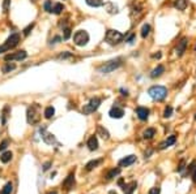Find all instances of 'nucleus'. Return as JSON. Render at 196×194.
Listing matches in <instances>:
<instances>
[{"label": "nucleus", "mask_w": 196, "mask_h": 194, "mask_svg": "<svg viewBox=\"0 0 196 194\" xmlns=\"http://www.w3.org/2000/svg\"><path fill=\"white\" fill-rule=\"evenodd\" d=\"M123 64V57H116V59H112V60H108V61L103 63L102 65H100L97 68V70L102 74H107V73H111L115 69H118L119 66H122Z\"/></svg>", "instance_id": "nucleus-1"}, {"label": "nucleus", "mask_w": 196, "mask_h": 194, "mask_svg": "<svg viewBox=\"0 0 196 194\" xmlns=\"http://www.w3.org/2000/svg\"><path fill=\"white\" fill-rule=\"evenodd\" d=\"M149 97L153 101H163L167 97V89L165 86H152L148 90Z\"/></svg>", "instance_id": "nucleus-2"}, {"label": "nucleus", "mask_w": 196, "mask_h": 194, "mask_svg": "<svg viewBox=\"0 0 196 194\" xmlns=\"http://www.w3.org/2000/svg\"><path fill=\"white\" fill-rule=\"evenodd\" d=\"M38 107L37 104H31L30 107H28L26 109V120L30 125H34V124H38L41 120V115L38 112Z\"/></svg>", "instance_id": "nucleus-3"}, {"label": "nucleus", "mask_w": 196, "mask_h": 194, "mask_svg": "<svg viewBox=\"0 0 196 194\" xmlns=\"http://www.w3.org/2000/svg\"><path fill=\"white\" fill-rule=\"evenodd\" d=\"M124 39V35L122 34L120 31H118V30H107L106 31V35H105V41L108 43V44H111V46H115V44H119Z\"/></svg>", "instance_id": "nucleus-4"}, {"label": "nucleus", "mask_w": 196, "mask_h": 194, "mask_svg": "<svg viewBox=\"0 0 196 194\" xmlns=\"http://www.w3.org/2000/svg\"><path fill=\"white\" fill-rule=\"evenodd\" d=\"M89 42V34H88V31H85V30H77V31H75V34H73V43L76 44V46H79V47H84L86 46Z\"/></svg>", "instance_id": "nucleus-5"}, {"label": "nucleus", "mask_w": 196, "mask_h": 194, "mask_svg": "<svg viewBox=\"0 0 196 194\" xmlns=\"http://www.w3.org/2000/svg\"><path fill=\"white\" fill-rule=\"evenodd\" d=\"M101 104V99L100 98H92L88 104H85V106L83 107V113L84 115H90L93 113L94 111L98 109V107H100Z\"/></svg>", "instance_id": "nucleus-6"}, {"label": "nucleus", "mask_w": 196, "mask_h": 194, "mask_svg": "<svg viewBox=\"0 0 196 194\" xmlns=\"http://www.w3.org/2000/svg\"><path fill=\"white\" fill-rule=\"evenodd\" d=\"M39 133H41V137L45 143H47V145H58V142L55 140V136L51 134L50 132H47V128L46 126H42V128L39 129Z\"/></svg>", "instance_id": "nucleus-7"}, {"label": "nucleus", "mask_w": 196, "mask_h": 194, "mask_svg": "<svg viewBox=\"0 0 196 194\" xmlns=\"http://www.w3.org/2000/svg\"><path fill=\"white\" fill-rule=\"evenodd\" d=\"M26 56H28V53H26V51H17V52L9 53V55H5L4 60H5V61H14V60H18V61H21V60L26 59Z\"/></svg>", "instance_id": "nucleus-8"}, {"label": "nucleus", "mask_w": 196, "mask_h": 194, "mask_svg": "<svg viewBox=\"0 0 196 194\" xmlns=\"http://www.w3.org/2000/svg\"><path fill=\"white\" fill-rule=\"evenodd\" d=\"M18 43H20V35L16 34V33H13V34H10L8 37V39L5 41V43H4V46L7 47L8 49H12V48H14L16 46H17Z\"/></svg>", "instance_id": "nucleus-9"}, {"label": "nucleus", "mask_w": 196, "mask_h": 194, "mask_svg": "<svg viewBox=\"0 0 196 194\" xmlns=\"http://www.w3.org/2000/svg\"><path fill=\"white\" fill-rule=\"evenodd\" d=\"M187 43H188V39H187L186 37H184V38H182V39H181V42H178V46H177V48H175V51H177V55H178L179 57H181V56H183V53L186 52Z\"/></svg>", "instance_id": "nucleus-10"}, {"label": "nucleus", "mask_w": 196, "mask_h": 194, "mask_svg": "<svg viewBox=\"0 0 196 194\" xmlns=\"http://www.w3.org/2000/svg\"><path fill=\"white\" fill-rule=\"evenodd\" d=\"M108 115H110V117H112V119H122L123 115H124V109L120 108V107H118V106H114L110 109Z\"/></svg>", "instance_id": "nucleus-11"}, {"label": "nucleus", "mask_w": 196, "mask_h": 194, "mask_svg": "<svg viewBox=\"0 0 196 194\" xmlns=\"http://www.w3.org/2000/svg\"><path fill=\"white\" fill-rule=\"evenodd\" d=\"M136 162V156L135 155H128V156L123 158L119 160V167H129L131 164H133Z\"/></svg>", "instance_id": "nucleus-12"}, {"label": "nucleus", "mask_w": 196, "mask_h": 194, "mask_svg": "<svg viewBox=\"0 0 196 194\" xmlns=\"http://www.w3.org/2000/svg\"><path fill=\"white\" fill-rule=\"evenodd\" d=\"M175 142H177V137L175 136H169L167 140H165L163 142L160 143V150H165V148L173 146Z\"/></svg>", "instance_id": "nucleus-13"}, {"label": "nucleus", "mask_w": 196, "mask_h": 194, "mask_svg": "<svg viewBox=\"0 0 196 194\" xmlns=\"http://www.w3.org/2000/svg\"><path fill=\"white\" fill-rule=\"evenodd\" d=\"M136 115H137V117L140 120H146L149 117V109L146 107H137L136 108Z\"/></svg>", "instance_id": "nucleus-14"}, {"label": "nucleus", "mask_w": 196, "mask_h": 194, "mask_svg": "<svg viewBox=\"0 0 196 194\" xmlns=\"http://www.w3.org/2000/svg\"><path fill=\"white\" fill-rule=\"evenodd\" d=\"M73 185H75V173H69L67 179L64 180L63 186H64L67 190H71V189L73 188Z\"/></svg>", "instance_id": "nucleus-15"}, {"label": "nucleus", "mask_w": 196, "mask_h": 194, "mask_svg": "<svg viewBox=\"0 0 196 194\" xmlns=\"http://www.w3.org/2000/svg\"><path fill=\"white\" fill-rule=\"evenodd\" d=\"M136 188H137L136 181H131L129 184H126V185L123 186V192H124V194H132L135 192Z\"/></svg>", "instance_id": "nucleus-16"}, {"label": "nucleus", "mask_w": 196, "mask_h": 194, "mask_svg": "<svg viewBox=\"0 0 196 194\" xmlns=\"http://www.w3.org/2000/svg\"><path fill=\"white\" fill-rule=\"evenodd\" d=\"M97 136H100L103 140H108L110 138V133L107 132V129H105L102 125H98L97 126Z\"/></svg>", "instance_id": "nucleus-17"}, {"label": "nucleus", "mask_w": 196, "mask_h": 194, "mask_svg": "<svg viewBox=\"0 0 196 194\" xmlns=\"http://www.w3.org/2000/svg\"><path fill=\"white\" fill-rule=\"evenodd\" d=\"M88 147H89V150H92V151H94V150H97L98 148V140H97V136H92L89 140H88Z\"/></svg>", "instance_id": "nucleus-18"}, {"label": "nucleus", "mask_w": 196, "mask_h": 194, "mask_svg": "<svg viewBox=\"0 0 196 194\" xmlns=\"http://www.w3.org/2000/svg\"><path fill=\"white\" fill-rule=\"evenodd\" d=\"M163 72H165V66L160 64V65H157L153 70H152L150 77H152V78H157V77H160V76L163 73Z\"/></svg>", "instance_id": "nucleus-19"}, {"label": "nucleus", "mask_w": 196, "mask_h": 194, "mask_svg": "<svg viewBox=\"0 0 196 194\" xmlns=\"http://www.w3.org/2000/svg\"><path fill=\"white\" fill-rule=\"evenodd\" d=\"M187 5H188L187 0H175V2H174V7L178 10H184L187 8Z\"/></svg>", "instance_id": "nucleus-20"}, {"label": "nucleus", "mask_w": 196, "mask_h": 194, "mask_svg": "<svg viewBox=\"0 0 196 194\" xmlns=\"http://www.w3.org/2000/svg\"><path fill=\"white\" fill-rule=\"evenodd\" d=\"M102 163V159H97V160H90L89 163H86L85 165V169L86 171H92V169H94L96 167H98Z\"/></svg>", "instance_id": "nucleus-21"}, {"label": "nucleus", "mask_w": 196, "mask_h": 194, "mask_svg": "<svg viewBox=\"0 0 196 194\" xmlns=\"http://www.w3.org/2000/svg\"><path fill=\"white\" fill-rule=\"evenodd\" d=\"M12 158H13V154L10 152V151H4L2 155H0V160H2L3 163L10 162V160H12Z\"/></svg>", "instance_id": "nucleus-22"}, {"label": "nucleus", "mask_w": 196, "mask_h": 194, "mask_svg": "<svg viewBox=\"0 0 196 194\" xmlns=\"http://www.w3.org/2000/svg\"><path fill=\"white\" fill-rule=\"evenodd\" d=\"M154 136H156V129L154 128H148L143 133V137L145 138V140H152Z\"/></svg>", "instance_id": "nucleus-23"}, {"label": "nucleus", "mask_w": 196, "mask_h": 194, "mask_svg": "<svg viewBox=\"0 0 196 194\" xmlns=\"http://www.w3.org/2000/svg\"><path fill=\"white\" fill-rule=\"evenodd\" d=\"M8 113H10V107H9V106H5V107L3 108V113H2V124H3V125L7 124V117L9 116Z\"/></svg>", "instance_id": "nucleus-24"}, {"label": "nucleus", "mask_w": 196, "mask_h": 194, "mask_svg": "<svg viewBox=\"0 0 196 194\" xmlns=\"http://www.w3.org/2000/svg\"><path fill=\"white\" fill-rule=\"evenodd\" d=\"M85 3L88 4L89 7L98 8V7H102L103 5V0H85Z\"/></svg>", "instance_id": "nucleus-25"}, {"label": "nucleus", "mask_w": 196, "mask_h": 194, "mask_svg": "<svg viewBox=\"0 0 196 194\" xmlns=\"http://www.w3.org/2000/svg\"><path fill=\"white\" fill-rule=\"evenodd\" d=\"M16 69V64H10V63H7L5 64L3 68H2V72L4 74H7V73H10L12 70H14Z\"/></svg>", "instance_id": "nucleus-26"}, {"label": "nucleus", "mask_w": 196, "mask_h": 194, "mask_svg": "<svg viewBox=\"0 0 196 194\" xmlns=\"http://www.w3.org/2000/svg\"><path fill=\"white\" fill-rule=\"evenodd\" d=\"M63 9H64V5L62 3H56V4H54V7H52V13L54 14H60L63 12Z\"/></svg>", "instance_id": "nucleus-27"}, {"label": "nucleus", "mask_w": 196, "mask_h": 194, "mask_svg": "<svg viewBox=\"0 0 196 194\" xmlns=\"http://www.w3.org/2000/svg\"><path fill=\"white\" fill-rule=\"evenodd\" d=\"M119 173H120V168H112L111 171H108V173L106 175V179L107 180H111L115 176H118Z\"/></svg>", "instance_id": "nucleus-28"}, {"label": "nucleus", "mask_w": 196, "mask_h": 194, "mask_svg": "<svg viewBox=\"0 0 196 194\" xmlns=\"http://www.w3.org/2000/svg\"><path fill=\"white\" fill-rule=\"evenodd\" d=\"M13 190V185L12 182H7V184L4 185V188L2 189V192H0V194H10Z\"/></svg>", "instance_id": "nucleus-29"}, {"label": "nucleus", "mask_w": 196, "mask_h": 194, "mask_svg": "<svg viewBox=\"0 0 196 194\" xmlns=\"http://www.w3.org/2000/svg\"><path fill=\"white\" fill-rule=\"evenodd\" d=\"M54 115H55V108H54L52 106L46 107V109H45V117L46 119H51Z\"/></svg>", "instance_id": "nucleus-30"}, {"label": "nucleus", "mask_w": 196, "mask_h": 194, "mask_svg": "<svg viewBox=\"0 0 196 194\" xmlns=\"http://www.w3.org/2000/svg\"><path fill=\"white\" fill-rule=\"evenodd\" d=\"M149 33H150V25H148V24L143 25V27H141V37L146 38L149 35Z\"/></svg>", "instance_id": "nucleus-31"}, {"label": "nucleus", "mask_w": 196, "mask_h": 194, "mask_svg": "<svg viewBox=\"0 0 196 194\" xmlns=\"http://www.w3.org/2000/svg\"><path fill=\"white\" fill-rule=\"evenodd\" d=\"M43 8L47 13H51L52 12V0H46L45 4H43Z\"/></svg>", "instance_id": "nucleus-32"}, {"label": "nucleus", "mask_w": 196, "mask_h": 194, "mask_svg": "<svg viewBox=\"0 0 196 194\" xmlns=\"http://www.w3.org/2000/svg\"><path fill=\"white\" fill-rule=\"evenodd\" d=\"M71 57H72V53L68 52V51L62 52V53L58 55V59H59V60H65V59H71Z\"/></svg>", "instance_id": "nucleus-33"}, {"label": "nucleus", "mask_w": 196, "mask_h": 194, "mask_svg": "<svg viewBox=\"0 0 196 194\" xmlns=\"http://www.w3.org/2000/svg\"><path fill=\"white\" fill-rule=\"evenodd\" d=\"M173 115V107H170V106H167L166 108H165V111H163V117H170V116Z\"/></svg>", "instance_id": "nucleus-34"}, {"label": "nucleus", "mask_w": 196, "mask_h": 194, "mask_svg": "<svg viewBox=\"0 0 196 194\" xmlns=\"http://www.w3.org/2000/svg\"><path fill=\"white\" fill-rule=\"evenodd\" d=\"M63 31H64V34H63V39H65V41L69 39V38H71V34H72V31H71L69 27H65V29H64Z\"/></svg>", "instance_id": "nucleus-35"}, {"label": "nucleus", "mask_w": 196, "mask_h": 194, "mask_svg": "<svg viewBox=\"0 0 196 194\" xmlns=\"http://www.w3.org/2000/svg\"><path fill=\"white\" fill-rule=\"evenodd\" d=\"M34 25H35V24L33 22V24H29L28 26H26L25 29H24V35H29V34H30V31L33 30V27H34Z\"/></svg>", "instance_id": "nucleus-36"}, {"label": "nucleus", "mask_w": 196, "mask_h": 194, "mask_svg": "<svg viewBox=\"0 0 196 194\" xmlns=\"http://www.w3.org/2000/svg\"><path fill=\"white\" fill-rule=\"evenodd\" d=\"M195 169H196V160H194L191 164L187 165V172H188V173H192Z\"/></svg>", "instance_id": "nucleus-37"}, {"label": "nucleus", "mask_w": 196, "mask_h": 194, "mask_svg": "<svg viewBox=\"0 0 196 194\" xmlns=\"http://www.w3.org/2000/svg\"><path fill=\"white\" fill-rule=\"evenodd\" d=\"M9 5H10V0H4V2H3V9H4V12H8Z\"/></svg>", "instance_id": "nucleus-38"}, {"label": "nucleus", "mask_w": 196, "mask_h": 194, "mask_svg": "<svg viewBox=\"0 0 196 194\" xmlns=\"http://www.w3.org/2000/svg\"><path fill=\"white\" fill-rule=\"evenodd\" d=\"M135 41H136V35L135 34H129V37L126 38V42H128L129 44H132Z\"/></svg>", "instance_id": "nucleus-39"}, {"label": "nucleus", "mask_w": 196, "mask_h": 194, "mask_svg": "<svg viewBox=\"0 0 196 194\" xmlns=\"http://www.w3.org/2000/svg\"><path fill=\"white\" fill-rule=\"evenodd\" d=\"M160 193H161L160 186H154V188H152V189L149 190V194H160Z\"/></svg>", "instance_id": "nucleus-40"}, {"label": "nucleus", "mask_w": 196, "mask_h": 194, "mask_svg": "<svg viewBox=\"0 0 196 194\" xmlns=\"http://www.w3.org/2000/svg\"><path fill=\"white\" fill-rule=\"evenodd\" d=\"M7 147H8V141H7V140H4L2 143H0V151H4Z\"/></svg>", "instance_id": "nucleus-41"}, {"label": "nucleus", "mask_w": 196, "mask_h": 194, "mask_svg": "<svg viewBox=\"0 0 196 194\" xmlns=\"http://www.w3.org/2000/svg\"><path fill=\"white\" fill-rule=\"evenodd\" d=\"M184 168H186V162H184V160H182L181 164H179V167L177 168V171H178V172H182Z\"/></svg>", "instance_id": "nucleus-42"}, {"label": "nucleus", "mask_w": 196, "mask_h": 194, "mask_svg": "<svg viewBox=\"0 0 196 194\" xmlns=\"http://www.w3.org/2000/svg\"><path fill=\"white\" fill-rule=\"evenodd\" d=\"M152 57H153V59H161L162 57V53L161 52H157L154 55H152Z\"/></svg>", "instance_id": "nucleus-43"}, {"label": "nucleus", "mask_w": 196, "mask_h": 194, "mask_svg": "<svg viewBox=\"0 0 196 194\" xmlns=\"http://www.w3.org/2000/svg\"><path fill=\"white\" fill-rule=\"evenodd\" d=\"M50 165H51V162L45 163V164H43V171H47L48 168H50Z\"/></svg>", "instance_id": "nucleus-44"}, {"label": "nucleus", "mask_w": 196, "mask_h": 194, "mask_svg": "<svg viewBox=\"0 0 196 194\" xmlns=\"http://www.w3.org/2000/svg\"><path fill=\"white\" fill-rule=\"evenodd\" d=\"M60 41H62V38L58 35V37H55V38H54V42H52V41H51V42H52V43H59Z\"/></svg>", "instance_id": "nucleus-45"}, {"label": "nucleus", "mask_w": 196, "mask_h": 194, "mask_svg": "<svg viewBox=\"0 0 196 194\" xmlns=\"http://www.w3.org/2000/svg\"><path fill=\"white\" fill-rule=\"evenodd\" d=\"M120 93H122V95L128 97V91H127V90H124V89H120Z\"/></svg>", "instance_id": "nucleus-46"}, {"label": "nucleus", "mask_w": 196, "mask_h": 194, "mask_svg": "<svg viewBox=\"0 0 196 194\" xmlns=\"http://www.w3.org/2000/svg\"><path fill=\"white\" fill-rule=\"evenodd\" d=\"M192 180H194V182H196V169L192 172Z\"/></svg>", "instance_id": "nucleus-47"}, {"label": "nucleus", "mask_w": 196, "mask_h": 194, "mask_svg": "<svg viewBox=\"0 0 196 194\" xmlns=\"http://www.w3.org/2000/svg\"><path fill=\"white\" fill-rule=\"evenodd\" d=\"M150 154H152V150H149L148 152H145V158H148V156H149V155H150Z\"/></svg>", "instance_id": "nucleus-48"}, {"label": "nucleus", "mask_w": 196, "mask_h": 194, "mask_svg": "<svg viewBox=\"0 0 196 194\" xmlns=\"http://www.w3.org/2000/svg\"><path fill=\"white\" fill-rule=\"evenodd\" d=\"M47 194H56V192H50V193H47Z\"/></svg>", "instance_id": "nucleus-49"}, {"label": "nucleus", "mask_w": 196, "mask_h": 194, "mask_svg": "<svg viewBox=\"0 0 196 194\" xmlns=\"http://www.w3.org/2000/svg\"><path fill=\"white\" fill-rule=\"evenodd\" d=\"M110 194H116V193L115 192H110Z\"/></svg>", "instance_id": "nucleus-50"}, {"label": "nucleus", "mask_w": 196, "mask_h": 194, "mask_svg": "<svg viewBox=\"0 0 196 194\" xmlns=\"http://www.w3.org/2000/svg\"><path fill=\"white\" fill-rule=\"evenodd\" d=\"M195 119H196V113H195Z\"/></svg>", "instance_id": "nucleus-51"}, {"label": "nucleus", "mask_w": 196, "mask_h": 194, "mask_svg": "<svg viewBox=\"0 0 196 194\" xmlns=\"http://www.w3.org/2000/svg\"><path fill=\"white\" fill-rule=\"evenodd\" d=\"M195 49H196V47H195Z\"/></svg>", "instance_id": "nucleus-52"}]
</instances>
